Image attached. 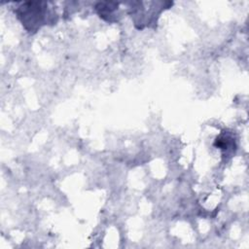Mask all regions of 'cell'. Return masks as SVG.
<instances>
[{"instance_id":"obj_1","label":"cell","mask_w":249,"mask_h":249,"mask_svg":"<svg viewBox=\"0 0 249 249\" xmlns=\"http://www.w3.org/2000/svg\"><path fill=\"white\" fill-rule=\"evenodd\" d=\"M18 18L23 27L30 33L38 31L47 24L53 16L48 8V3L43 1L24 2L16 10Z\"/></svg>"},{"instance_id":"obj_2","label":"cell","mask_w":249,"mask_h":249,"mask_svg":"<svg viewBox=\"0 0 249 249\" xmlns=\"http://www.w3.org/2000/svg\"><path fill=\"white\" fill-rule=\"evenodd\" d=\"M95 9L98 15L100 16V18L107 20H111L110 18L113 17L114 11L118 9V4L114 2H102V3H98Z\"/></svg>"}]
</instances>
